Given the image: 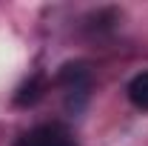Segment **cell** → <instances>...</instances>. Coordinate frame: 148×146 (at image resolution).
Here are the masks:
<instances>
[{
	"label": "cell",
	"instance_id": "obj_1",
	"mask_svg": "<svg viewBox=\"0 0 148 146\" xmlns=\"http://www.w3.org/2000/svg\"><path fill=\"white\" fill-rule=\"evenodd\" d=\"M57 83L66 95V106L80 112L88 100V92H91V69L86 63H66L57 74Z\"/></svg>",
	"mask_w": 148,
	"mask_h": 146
},
{
	"label": "cell",
	"instance_id": "obj_2",
	"mask_svg": "<svg viewBox=\"0 0 148 146\" xmlns=\"http://www.w3.org/2000/svg\"><path fill=\"white\" fill-rule=\"evenodd\" d=\"M14 146H77V140L60 123H40V126L29 129L26 135H20Z\"/></svg>",
	"mask_w": 148,
	"mask_h": 146
},
{
	"label": "cell",
	"instance_id": "obj_3",
	"mask_svg": "<svg viewBox=\"0 0 148 146\" xmlns=\"http://www.w3.org/2000/svg\"><path fill=\"white\" fill-rule=\"evenodd\" d=\"M40 97H43V74H32V77L17 89L14 103H17V106H32V103H37Z\"/></svg>",
	"mask_w": 148,
	"mask_h": 146
},
{
	"label": "cell",
	"instance_id": "obj_4",
	"mask_svg": "<svg viewBox=\"0 0 148 146\" xmlns=\"http://www.w3.org/2000/svg\"><path fill=\"white\" fill-rule=\"evenodd\" d=\"M128 100L137 106V109L148 112V72L137 74V77L128 83Z\"/></svg>",
	"mask_w": 148,
	"mask_h": 146
}]
</instances>
